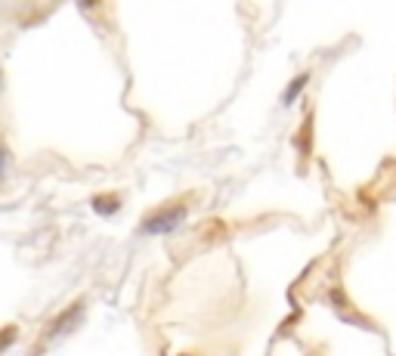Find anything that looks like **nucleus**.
I'll list each match as a JSON object with an SVG mask.
<instances>
[{"instance_id": "nucleus-1", "label": "nucleus", "mask_w": 396, "mask_h": 356, "mask_svg": "<svg viewBox=\"0 0 396 356\" xmlns=\"http://www.w3.org/2000/svg\"><path fill=\"white\" fill-rule=\"evenodd\" d=\"M15 341V325H6V329H0V353L6 350V347H10Z\"/></svg>"}, {"instance_id": "nucleus-2", "label": "nucleus", "mask_w": 396, "mask_h": 356, "mask_svg": "<svg viewBox=\"0 0 396 356\" xmlns=\"http://www.w3.org/2000/svg\"><path fill=\"white\" fill-rule=\"evenodd\" d=\"M6 170H10V152H6L4 146H0V180L6 177Z\"/></svg>"}, {"instance_id": "nucleus-3", "label": "nucleus", "mask_w": 396, "mask_h": 356, "mask_svg": "<svg viewBox=\"0 0 396 356\" xmlns=\"http://www.w3.org/2000/svg\"><path fill=\"white\" fill-rule=\"evenodd\" d=\"M0 90H4V72H0Z\"/></svg>"}]
</instances>
